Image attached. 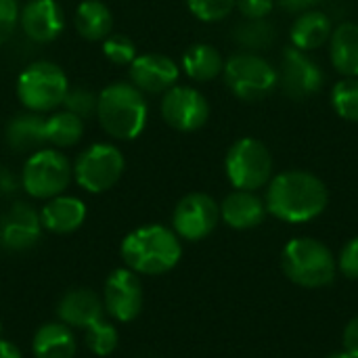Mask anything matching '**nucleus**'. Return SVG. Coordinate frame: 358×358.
Instances as JSON below:
<instances>
[{
  "instance_id": "nucleus-28",
  "label": "nucleus",
  "mask_w": 358,
  "mask_h": 358,
  "mask_svg": "<svg viewBox=\"0 0 358 358\" xmlns=\"http://www.w3.org/2000/svg\"><path fill=\"white\" fill-rule=\"evenodd\" d=\"M84 342L94 357H111L117 348L120 334L113 323L101 319L84 329Z\"/></svg>"
},
{
  "instance_id": "nucleus-16",
  "label": "nucleus",
  "mask_w": 358,
  "mask_h": 358,
  "mask_svg": "<svg viewBox=\"0 0 358 358\" xmlns=\"http://www.w3.org/2000/svg\"><path fill=\"white\" fill-rule=\"evenodd\" d=\"M19 25L29 40L48 44L61 36L65 15L57 0H29L19 13Z\"/></svg>"
},
{
  "instance_id": "nucleus-35",
  "label": "nucleus",
  "mask_w": 358,
  "mask_h": 358,
  "mask_svg": "<svg viewBox=\"0 0 358 358\" xmlns=\"http://www.w3.org/2000/svg\"><path fill=\"white\" fill-rule=\"evenodd\" d=\"M277 0H237L235 8L243 15V19H266Z\"/></svg>"
},
{
  "instance_id": "nucleus-4",
  "label": "nucleus",
  "mask_w": 358,
  "mask_h": 358,
  "mask_svg": "<svg viewBox=\"0 0 358 358\" xmlns=\"http://www.w3.org/2000/svg\"><path fill=\"white\" fill-rule=\"evenodd\" d=\"M281 268L292 283L319 289L334 283L338 262L323 241L313 237H296L283 248Z\"/></svg>"
},
{
  "instance_id": "nucleus-23",
  "label": "nucleus",
  "mask_w": 358,
  "mask_h": 358,
  "mask_svg": "<svg viewBox=\"0 0 358 358\" xmlns=\"http://www.w3.org/2000/svg\"><path fill=\"white\" fill-rule=\"evenodd\" d=\"M76 338L65 323H44L34 334L31 352L36 358H73Z\"/></svg>"
},
{
  "instance_id": "nucleus-10",
  "label": "nucleus",
  "mask_w": 358,
  "mask_h": 358,
  "mask_svg": "<svg viewBox=\"0 0 358 358\" xmlns=\"http://www.w3.org/2000/svg\"><path fill=\"white\" fill-rule=\"evenodd\" d=\"M277 73L283 92L294 101L315 96L323 90L325 84V71L321 69V65L306 50H300L296 46L285 48L281 57V69H277Z\"/></svg>"
},
{
  "instance_id": "nucleus-34",
  "label": "nucleus",
  "mask_w": 358,
  "mask_h": 358,
  "mask_svg": "<svg viewBox=\"0 0 358 358\" xmlns=\"http://www.w3.org/2000/svg\"><path fill=\"white\" fill-rule=\"evenodd\" d=\"M17 23H19L17 0H0V46L15 34Z\"/></svg>"
},
{
  "instance_id": "nucleus-30",
  "label": "nucleus",
  "mask_w": 358,
  "mask_h": 358,
  "mask_svg": "<svg viewBox=\"0 0 358 358\" xmlns=\"http://www.w3.org/2000/svg\"><path fill=\"white\" fill-rule=\"evenodd\" d=\"M237 0H187L189 10L206 23H216L235 10Z\"/></svg>"
},
{
  "instance_id": "nucleus-3",
  "label": "nucleus",
  "mask_w": 358,
  "mask_h": 358,
  "mask_svg": "<svg viewBox=\"0 0 358 358\" xmlns=\"http://www.w3.org/2000/svg\"><path fill=\"white\" fill-rule=\"evenodd\" d=\"M147 101L132 82H113L96 96L99 124L111 138H136L147 126Z\"/></svg>"
},
{
  "instance_id": "nucleus-22",
  "label": "nucleus",
  "mask_w": 358,
  "mask_h": 358,
  "mask_svg": "<svg viewBox=\"0 0 358 358\" xmlns=\"http://www.w3.org/2000/svg\"><path fill=\"white\" fill-rule=\"evenodd\" d=\"M329 59L344 78H358V23H340L329 38Z\"/></svg>"
},
{
  "instance_id": "nucleus-20",
  "label": "nucleus",
  "mask_w": 358,
  "mask_h": 358,
  "mask_svg": "<svg viewBox=\"0 0 358 358\" xmlns=\"http://www.w3.org/2000/svg\"><path fill=\"white\" fill-rule=\"evenodd\" d=\"M6 143L17 153H34L44 149L46 143V120L40 113L27 111L10 117L6 124Z\"/></svg>"
},
{
  "instance_id": "nucleus-19",
  "label": "nucleus",
  "mask_w": 358,
  "mask_h": 358,
  "mask_svg": "<svg viewBox=\"0 0 358 358\" xmlns=\"http://www.w3.org/2000/svg\"><path fill=\"white\" fill-rule=\"evenodd\" d=\"M86 220V203L71 195H57L46 201V206L40 210V222L42 229L67 235L78 231Z\"/></svg>"
},
{
  "instance_id": "nucleus-8",
  "label": "nucleus",
  "mask_w": 358,
  "mask_h": 358,
  "mask_svg": "<svg viewBox=\"0 0 358 358\" xmlns=\"http://www.w3.org/2000/svg\"><path fill=\"white\" fill-rule=\"evenodd\" d=\"M73 176V168L57 149H40L34 151L23 170H21V187L34 199H52L61 195Z\"/></svg>"
},
{
  "instance_id": "nucleus-2",
  "label": "nucleus",
  "mask_w": 358,
  "mask_h": 358,
  "mask_svg": "<svg viewBox=\"0 0 358 358\" xmlns=\"http://www.w3.org/2000/svg\"><path fill=\"white\" fill-rule=\"evenodd\" d=\"M120 254L126 268L134 271L136 275L155 277L172 271L178 264L182 256V243L172 229L164 224H145L124 237Z\"/></svg>"
},
{
  "instance_id": "nucleus-6",
  "label": "nucleus",
  "mask_w": 358,
  "mask_h": 358,
  "mask_svg": "<svg viewBox=\"0 0 358 358\" xmlns=\"http://www.w3.org/2000/svg\"><path fill=\"white\" fill-rule=\"evenodd\" d=\"M69 90L65 71L50 61H36L27 65L17 80V96L27 111L44 113L63 105Z\"/></svg>"
},
{
  "instance_id": "nucleus-13",
  "label": "nucleus",
  "mask_w": 358,
  "mask_h": 358,
  "mask_svg": "<svg viewBox=\"0 0 358 358\" xmlns=\"http://www.w3.org/2000/svg\"><path fill=\"white\" fill-rule=\"evenodd\" d=\"M105 313L117 323L134 321L143 310V283L130 268H115L103 287Z\"/></svg>"
},
{
  "instance_id": "nucleus-7",
  "label": "nucleus",
  "mask_w": 358,
  "mask_h": 358,
  "mask_svg": "<svg viewBox=\"0 0 358 358\" xmlns=\"http://www.w3.org/2000/svg\"><path fill=\"white\" fill-rule=\"evenodd\" d=\"M224 170L235 189L258 191L273 178V153L260 138L243 136L227 151Z\"/></svg>"
},
{
  "instance_id": "nucleus-15",
  "label": "nucleus",
  "mask_w": 358,
  "mask_h": 358,
  "mask_svg": "<svg viewBox=\"0 0 358 358\" xmlns=\"http://www.w3.org/2000/svg\"><path fill=\"white\" fill-rule=\"evenodd\" d=\"M130 67V82L141 90V92H166L172 86H176L180 69L178 65L159 52H147V55H136V59L128 65Z\"/></svg>"
},
{
  "instance_id": "nucleus-1",
  "label": "nucleus",
  "mask_w": 358,
  "mask_h": 358,
  "mask_svg": "<svg viewBox=\"0 0 358 358\" xmlns=\"http://www.w3.org/2000/svg\"><path fill=\"white\" fill-rule=\"evenodd\" d=\"M266 212L275 218L302 224L319 218L329 203L327 185L308 170H285L268 180Z\"/></svg>"
},
{
  "instance_id": "nucleus-17",
  "label": "nucleus",
  "mask_w": 358,
  "mask_h": 358,
  "mask_svg": "<svg viewBox=\"0 0 358 358\" xmlns=\"http://www.w3.org/2000/svg\"><path fill=\"white\" fill-rule=\"evenodd\" d=\"M105 315V306L103 300L96 296V292L88 289V287H76L69 289L57 306V317L61 323H65L67 327H76V329H86L92 323L101 321Z\"/></svg>"
},
{
  "instance_id": "nucleus-24",
  "label": "nucleus",
  "mask_w": 358,
  "mask_h": 358,
  "mask_svg": "<svg viewBox=\"0 0 358 358\" xmlns=\"http://www.w3.org/2000/svg\"><path fill=\"white\" fill-rule=\"evenodd\" d=\"M76 29L90 42H103L113 31V15L101 0H84L76 8Z\"/></svg>"
},
{
  "instance_id": "nucleus-14",
  "label": "nucleus",
  "mask_w": 358,
  "mask_h": 358,
  "mask_svg": "<svg viewBox=\"0 0 358 358\" xmlns=\"http://www.w3.org/2000/svg\"><path fill=\"white\" fill-rule=\"evenodd\" d=\"M42 237L40 214L25 201H15L0 214V248L6 252H27Z\"/></svg>"
},
{
  "instance_id": "nucleus-38",
  "label": "nucleus",
  "mask_w": 358,
  "mask_h": 358,
  "mask_svg": "<svg viewBox=\"0 0 358 358\" xmlns=\"http://www.w3.org/2000/svg\"><path fill=\"white\" fill-rule=\"evenodd\" d=\"M15 189H17V182L13 174L4 166H0V193H13Z\"/></svg>"
},
{
  "instance_id": "nucleus-5",
  "label": "nucleus",
  "mask_w": 358,
  "mask_h": 358,
  "mask_svg": "<svg viewBox=\"0 0 358 358\" xmlns=\"http://www.w3.org/2000/svg\"><path fill=\"white\" fill-rule=\"evenodd\" d=\"M222 73L231 92L245 103L266 99L279 84V73L273 63L266 61L260 52L250 50L231 55L224 63Z\"/></svg>"
},
{
  "instance_id": "nucleus-40",
  "label": "nucleus",
  "mask_w": 358,
  "mask_h": 358,
  "mask_svg": "<svg viewBox=\"0 0 358 358\" xmlns=\"http://www.w3.org/2000/svg\"><path fill=\"white\" fill-rule=\"evenodd\" d=\"M327 358H355L350 352H346V350H342V352H334L331 357H327Z\"/></svg>"
},
{
  "instance_id": "nucleus-26",
  "label": "nucleus",
  "mask_w": 358,
  "mask_h": 358,
  "mask_svg": "<svg viewBox=\"0 0 358 358\" xmlns=\"http://www.w3.org/2000/svg\"><path fill=\"white\" fill-rule=\"evenodd\" d=\"M84 134V120L71 111L55 113L46 120V143L65 149L80 143Z\"/></svg>"
},
{
  "instance_id": "nucleus-31",
  "label": "nucleus",
  "mask_w": 358,
  "mask_h": 358,
  "mask_svg": "<svg viewBox=\"0 0 358 358\" xmlns=\"http://www.w3.org/2000/svg\"><path fill=\"white\" fill-rule=\"evenodd\" d=\"M103 52L115 65H130L136 59V44L128 36L109 34L103 40Z\"/></svg>"
},
{
  "instance_id": "nucleus-29",
  "label": "nucleus",
  "mask_w": 358,
  "mask_h": 358,
  "mask_svg": "<svg viewBox=\"0 0 358 358\" xmlns=\"http://www.w3.org/2000/svg\"><path fill=\"white\" fill-rule=\"evenodd\" d=\"M331 107L334 111L346 120L358 122V78H342L331 88Z\"/></svg>"
},
{
  "instance_id": "nucleus-12",
  "label": "nucleus",
  "mask_w": 358,
  "mask_h": 358,
  "mask_svg": "<svg viewBox=\"0 0 358 358\" xmlns=\"http://www.w3.org/2000/svg\"><path fill=\"white\" fill-rule=\"evenodd\" d=\"M162 117L178 132H195L206 126L210 117V103L197 88L176 84L164 92Z\"/></svg>"
},
{
  "instance_id": "nucleus-11",
  "label": "nucleus",
  "mask_w": 358,
  "mask_h": 358,
  "mask_svg": "<svg viewBox=\"0 0 358 358\" xmlns=\"http://www.w3.org/2000/svg\"><path fill=\"white\" fill-rule=\"evenodd\" d=\"M220 220V206L206 193L185 195L172 214V231L185 241H201L214 233Z\"/></svg>"
},
{
  "instance_id": "nucleus-41",
  "label": "nucleus",
  "mask_w": 358,
  "mask_h": 358,
  "mask_svg": "<svg viewBox=\"0 0 358 358\" xmlns=\"http://www.w3.org/2000/svg\"><path fill=\"white\" fill-rule=\"evenodd\" d=\"M0 331H2V323H0Z\"/></svg>"
},
{
  "instance_id": "nucleus-37",
  "label": "nucleus",
  "mask_w": 358,
  "mask_h": 358,
  "mask_svg": "<svg viewBox=\"0 0 358 358\" xmlns=\"http://www.w3.org/2000/svg\"><path fill=\"white\" fill-rule=\"evenodd\" d=\"M279 6L287 13H304V10H313L317 4H321L323 0H277Z\"/></svg>"
},
{
  "instance_id": "nucleus-36",
  "label": "nucleus",
  "mask_w": 358,
  "mask_h": 358,
  "mask_svg": "<svg viewBox=\"0 0 358 358\" xmlns=\"http://www.w3.org/2000/svg\"><path fill=\"white\" fill-rule=\"evenodd\" d=\"M344 350L358 358V317H355L344 329Z\"/></svg>"
},
{
  "instance_id": "nucleus-18",
  "label": "nucleus",
  "mask_w": 358,
  "mask_h": 358,
  "mask_svg": "<svg viewBox=\"0 0 358 358\" xmlns=\"http://www.w3.org/2000/svg\"><path fill=\"white\" fill-rule=\"evenodd\" d=\"M266 203L254 191L235 189L220 203V218L235 231H250L264 222Z\"/></svg>"
},
{
  "instance_id": "nucleus-25",
  "label": "nucleus",
  "mask_w": 358,
  "mask_h": 358,
  "mask_svg": "<svg viewBox=\"0 0 358 358\" xmlns=\"http://www.w3.org/2000/svg\"><path fill=\"white\" fill-rule=\"evenodd\" d=\"M182 69L195 82H210L224 69V59L212 44H193L182 55Z\"/></svg>"
},
{
  "instance_id": "nucleus-32",
  "label": "nucleus",
  "mask_w": 358,
  "mask_h": 358,
  "mask_svg": "<svg viewBox=\"0 0 358 358\" xmlns=\"http://www.w3.org/2000/svg\"><path fill=\"white\" fill-rule=\"evenodd\" d=\"M63 105H65V111H71L82 120L96 113V96L84 88H69L63 99Z\"/></svg>"
},
{
  "instance_id": "nucleus-21",
  "label": "nucleus",
  "mask_w": 358,
  "mask_h": 358,
  "mask_svg": "<svg viewBox=\"0 0 358 358\" xmlns=\"http://www.w3.org/2000/svg\"><path fill=\"white\" fill-rule=\"evenodd\" d=\"M331 21L325 13L321 10H304L300 13L292 27H289V40L296 48L300 50H317L325 46L331 38Z\"/></svg>"
},
{
  "instance_id": "nucleus-9",
  "label": "nucleus",
  "mask_w": 358,
  "mask_h": 358,
  "mask_svg": "<svg viewBox=\"0 0 358 358\" xmlns=\"http://www.w3.org/2000/svg\"><path fill=\"white\" fill-rule=\"evenodd\" d=\"M126 168L122 151L111 143H94L84 149L73 166L76 182L88 193H105L117 185Z\"/></svg>"
},
{
  "instance_id": "nucleus-39",
  "label": "nucleus",
  "mask_w": 358,
  "mask_h": 358,
  "mask_svg": "<svg viewBox=\"0 0 358 358\" xmlns=\"http://www.w3.org/2000/svg\"><path fill=\"white\" fill-rule=\"evenodd\" d=\"M0 358H21V352L13 342L0 340Z\"/></svg>"
},
{
  "instance_id": "nucleus-27",
  "label": "nucleus",
  "mask_w": 358,
  "mask_h": 358,
  "mask_svg": "<svg viewBox=\"0 0 358 358\" xmlns=\"http://www.w3.org/2000/svg\"><path fill=\"white\" fill-rule=\"evenodd\" d=\"M233 38L239 46L248 48L250 52L268 48L275 42V27L266 19H245L233 31Z\"/></svg>"
},
{
  "instance_id": "nucleus-33",
  "label": "nucleus",
  "mask_w": 358,
  "mask_h": 358,
  "mask_svg": "<svg viewBox=\"0 0 358 358\" xmlns=\"http://www.w3.org/2000/svg\"><path fill=\"white\" fill-rule=\"evenodd\" d=\"M336 262H338V271H340L346 279L358 281V237L350 239V241L342 248V252H340V256H338Z\"/></svg>"
}]
</instances>
